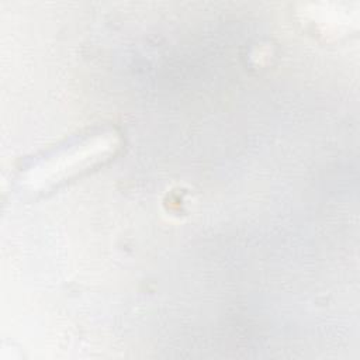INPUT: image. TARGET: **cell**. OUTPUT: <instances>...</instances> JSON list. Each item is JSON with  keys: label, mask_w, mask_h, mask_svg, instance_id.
<instances>
[{"label": "cell", "mask_w": 360, "mask_h": 360, "mask_svg": "<svg viewBox=\"0 0 360 360\" xmlns=\"http://www.w3.org/2000/svg\"><path fill=\"white\" fill-rule=\"evenodd\" d=\"M120 146L121 136L112 128L87 131L31 159L18 181L30 191L51 190L110 160Z\"/></svg>", "instance_id": "cell-1"}]
</instances>
